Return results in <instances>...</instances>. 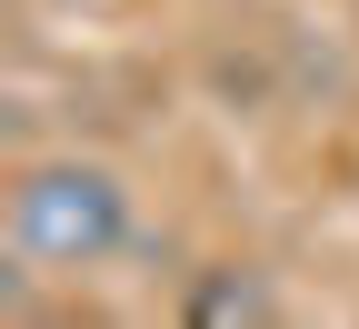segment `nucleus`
<instances>
[{"label":"nucleus","mask_w":359,"mask_h":329,"mask_svg":"<svg viewBox=\"0 0 359 329\" xmlns=\"http://www.w3.org/2000/svg\"><path fill=\"white\" fill-rule=\"evenodd\" d=\"M190 319H269V290L250 269H210L200 290H190Z\"/></svg>","instance_id":"f03ea898"},{"label":"nucleus","mask_w":359,"mask_h":329,"mask_svg":"<svg viewBox=\"0 0 359 329\" xmlns=\"http://www.w3.org/2000/svg\"><path fill=\"white\" fill-rule=\"evenodd\" d=\"M11 260L20 269H50V279H80V269H100L120 260L130 240V190H120V170L100 160H30L11 180Z\"/></svg>","instance_id":"f257e3e1"}]
</instances>
